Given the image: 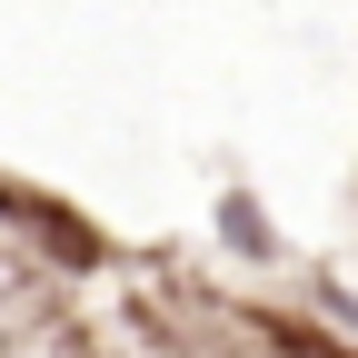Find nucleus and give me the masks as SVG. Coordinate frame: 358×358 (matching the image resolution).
Returning a JSON list of instances; mask_svg holds the SVG:
<instances>
[{"mask_svg":"<svg viewBox=\"0 0 358 358\" xmlns=\"http://www.w3.org/2000/svg\"><path fill=\"white\" fill-rule=\"evenodd\" d=\"M140 319L159 329L169 358H348L329 338H308L289 319H259V308H239V299H209V289H150Z\"/></svg>","mask_w":358,"mask_h":358,"instance_id":"nucleus-1","label":"nucleus"}]
</instances>
